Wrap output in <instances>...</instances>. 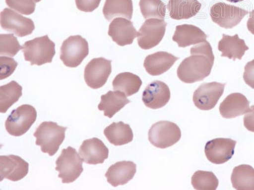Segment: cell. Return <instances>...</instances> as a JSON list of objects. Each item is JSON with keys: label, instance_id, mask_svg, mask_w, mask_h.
Returning <instances> with one entry per match:
<instances>
[{"label": "cell", "instance_id": "cell-1", "mask_svg": "<svg viewBox=\"0 0 254 190\" xmlns=\"http://www.w3.org/2000/svg\"><path fill=\"white\" fill-rule=\"evenodd\" d=\"M190 56L178 67V76L183 83L191 84L203 81L210 75L215 57L212 48L207 41L190 48Z\"/></svg>", "mask_w": 254, "mask_h": 190}, {"label": "cell", "instance_id": "cell-2", "mask_svg": "<svg viewBox=\"0 0 254 190\" xmlns=\"http://www.w3.org/2000/svg\"><path fill=\"white\" fill-rule=\"evenodd\" d=\"M66 130L67 128L54 122H44L34 133L36 145L40 146L43 153L50 156L55 155L65 139Z\"/></svg>", "mask_w": 254, "mask_h": 190}, {"label": "cell", "instance_id": "cell-3", "mask_svg": "<svg viewBox=\"0 0 254 190\" xmlns=\"http://www.w3.org/2000/svg\"><path fill=\"white\" fill-rule=\"evenodd\" d=\"M55 47L47 35L28 41L22 46L24 59L38 66L51 63L56 54Z\"/></svg>", "mask_w": 254, "mask_h": 190}, {"label": "cell", "instance_id": "cell-4", "mask_svg": "<svg viewBox=\"0 0 254 190\" xmlns=\"http://www.w3.org/2000/svg\"><path fill=\"white\" fill-rule=\"evenodd\" d=\"M56 170L63 183H73L83 173V160L75 148L68 146L63 149L56 161Z\"/></svg>", "mask_w": 254, "mask_h": 190}, {"label": "cell", "instance_id": "cell-5", "mask_svg": "<svg viewBox=\"0 0 254 190\" xmlns=\"http://www.w3.org/2000/svg\"><path fill=\"white\" fill-rule=\"evenodd\" d=\"M37 112L33 106L22 105L13 110L5 122L8 134L18 137L24 135L36 120Z\"/></svg>", "mask_w": 254, "mask_h": 190}, {"label": "cell", "instance_id": "cell-6", "mask_svg": "<svg viewBox=\"0 0 254 190\" xmlns=\"http://www.w3.org/2000/svg\"><path fill=\"white\" fill-rule=\"evenodd\" d=\"M89 53L87 41L81 36H71L64 41L61 48V60L68 67L79 66Z\"/></svg>", "mask_w": 254, "mask_h": 190}, {"label": "cell", "instance_id": "cell-7", "mask_svg": "<svg viewBox=\"0 0 254 190\" xmlns=\"http://www.w3.org/2000/svg\"><path fill=\"white\" fill-rule=\"evenodd\" d=\"M149 142L156 148L165 149L176 144L181 139V131L176 124L160 121L151 127L148 133Z\"/></svg>", "mask_w": 254, "mask_h": 190}, {"label": "cell", "instance_id": "cell-8", "mask_svg": "<svg viewBox=\"0 0 254 190\" xmlns=\"http://www.w3.org/2000/svg\"><path fill=\"white\" fill-rule=\"evenodd\" d=\"M249 12L238 6L219 2L210 8L212 21L221 28L232 29L240 23Z\"/></svg>", "mask_w": 254, "mask_h": 190}, {"label": "cell", "instance_id": "cell-9", "mask_svg": "<svg viewBox=\"0 0 254 190\" xmlns=\"http://www.w3.org/2000/svg\"><path fill=\"white\" fill-rule=\"evenodd\" d=\"M167 24L164 20L147 19L140 28L137 43L140 48L149 49L157 46L164 37Z\"/></svg>", "mask_w": 254, "mask_h": 190}, {"label": "cell", "instance_id": "cell-10", "mask_svg": "<svg viewBox=\"0 0 254 190\" xmlns=\"http://www.w3.org/2000/svg\"><path fill=\"white\" fill-rule=\"evenodd\" d=\"M112 71L111 61L104 58H95L88 63L84 72L85 83L92 89H99L107 82Z\"/></svg>", "mask_w": 254, "mask_h": 190}, {"label": "cell", "instance_id": "cell-11", "mask_svg": "<svg viewBox=\"0 0 254 190\" xmlns=\"http://www.w3.org/2000/svg\"><path fill=\"white\" fill-rule=\"evenodd\" d=\"M225 86L217 82L202 84L194 92L192 100L195 106L201 110L213 109L223 95Z\"/></svg>", "mask_w": 254, "mask_h": 190}, {"label": "cell", "instance_id": "cell-12", "mask_svg": "<svg viewBox=\"0 0 254 190\" xmlns=\"http://www.w3.org/2000/svg\"><path fill=\"white\" fill-rule=\"evenodd\" d=\"M1 26L4 30L18 37L31 35L35 28L33 20L9 8H4L1 13Z\"/></svg>", "mask_w": 254, "mask_h": 190}, {"label": "cell", "instance_id": "cell-13", "mask_svg": "<svg viewBox=\"0 0 254 190\" xmlns=\"http://www.w3.org/2000/svg\"><path fill=\"white\" fill-rule=\"evenodd\" d=\"M237 142L230 139H216L206 142V157L214 164H223L231 159L235 153Z\"/></svg>", "mask_w": 254, "mask_h": 190}, {"label": "cell", "instance_id": "cell-14", "mask_svg": "<svg viewBox=\"0 0 254 190\" xmlns=\"http://www.w3.org/2000/svg\"><path fill=\"white\" fill-rule=\"evenodd\" d=\"M29 172V164L17 155H1L0 157V181L7 179L18 182L26 177Z\"/></svg>", "mask_w": 254, "mask_h": 190}, {"label": "cell", "instance_id": "cell-15", "mask_svg": "<svg viewBox=\"0 0 254 190\" xmlns=\"http://www.w3.org/2000/svg\"><path fill=\"white\" fill-rule=\"evenodd\" d=\"M108 35L116 44L124 47L132 44L133 40L139 36V33L136 31L130 20L119 17L111 22Z\"/></svg>", "mask_w": 254, "mask_h": 190}, {"label": "cell", "instance_id": "cell-16", "mask_svg": "<svg viewBox=\"0 0 254 190\" xmlns=\"http://www.w3.org/2000/svg\"><path fill=\"white\" fill-rule=\"evenodd\" d=\"M171 99L169 87L162 81H155L149 83L142 95V101L147 107L159 109L165 107Z\"/></svg>", "mask_w": 254, "mask_h": 190}, {"label": "cell", "instance_id": "cell-17", "mask_svg": "<svg viewBox=\"0 0 254 190\" xmlns=\"http://www.w3.org/2000/svg\"><path fill=\"white\" fill-rule=\"evenodd\" d=\"M79 155L86 164L97 165L103 164L109 155V150L101 140H86L79 149Z\"/></svg>", "mask_w": 254, "mask_h": 190}, {"label": "cell", "instance_id": "cell-18", "mask_svg": "<svg viewBox=\"0 0 254 190\" xmlns=\"http://www.w3.org/2000/svg\"><path fill=\"white\" fill-rule=\"evenodd\" d=\"M249 105L250 102L245 95L239 93L231 94L220 105V114L223 118H235L248 112Z\"/></svg>", "mask_w": 254, "mask_h": 190}, {"label": "cell", "instance_id": "cell-19", "mask_svg": "<svg viewBox=\"0 0 254 190\" xmlns=\"http://www.w3.org/2000/svg\"><path fill=\"white\" fill-rule=\"evenodd\" d=\"M178 60V57L168 52L158 51L146 56L144 67L151 76H160L169 71Z\"/></svg>", "mask_w": 254, "mask_h": 190}, {"label": "cell", "instance_id": "cell-20", "mask_svg": "<svg viewBox=\"0 0 254 190\" xmlns=\"http://www.w3.org/2000/svg\"><path fill=\"white\" fill-rule=\"evenodd\" d=\"M137 166L133 162L122 161L116 163L108 169L105 174L108 182L113 187L124 185L134 177Z\"/></svg>", "mask_w": 254, "mask_h": 190}, {"label": "cell", "instance_id": "cell-21", "mask_svg": "<svg viewBox=\"0 0 254 190\" xmlns=\"http://www.w3.org/2000/svg\"><path fill=\"white\" fill-rule=\"evenodd\" d=\"M207 36L201 29L190 24L177 26L172 38V40L181 48L198 45L205 42Z\"/></svg>", "mask_w": 254, "mask_h": 190}, {"label": "cell", "instance_id": "cell-22", "mask_svg": "<svg viewBox=\"0 0 254 190\" xmlns=\"http://www.w3.org/2000/svg\"><path fill=\"white\" fill-rule=\"evenodd\" d=\"M249 49L245 41L240 39L238 35L231 36L223 34L218 44V49L222 52V57H228L233 60H242Z\"/></svg>", "mask_w": 254, "mask_h": 190}, {"label": "cell", "instance_id": "cell-23", "mask_svg": "<svg viewBox=\"0 0 254 190\" xmlns=\"http://www.w3.org/2000/svg\"><path fill=\"white\" fill-rule=\"evenodd\" d=\"M201 8L198 0H169L167 5L172 19L178 20L194 17Z\"/></svg>", "mask_w": 254, "mask_h": 190}, {"label": "cell", "instance_id": "cell-24", "mask_svg": "<svg viewBox=\"0 0 254 190\" xmlns=\"http://www.w3.org/2000/svg\"><path fill=\"white\" fill-rule=\"evenodd\" d=\"M101 103L99 104V110L103 111L104 114L109 118L122 110L125 106L130 102L123 92L110 91L101 96Z\"/></svg>", "mask_w": 254, "mask_h": 190}, {"label": "cell", "instance_id": "cell-25", "mask_svg": "<svg viewBox=\"0 0 254 190\" xmlns=\"http://www.w3.org/2000/svg\"><path fill=\"white\" fill-rule=\"evenodd\" d=\"M104 134L111 144L122 146L132 142L133 131L130 125L123 122L113 123L104 130Z\"/></svg>", "mask_w": 254, "mask_h": 190}, {"label": "cell", "instance_id": "cell-26", "mask_svg": "<svg viewBox=\"0 0 254 190\" xmlns=\"http://www.w3.org/2000/svg\"><path fill=\"white\" fill-rule=\"evenodd\" d=\"M103 14L108 21L115 17H121L131 20L133 15L131 0H106Z\"/></svg>", "mask_w": 254, "mask_h": 190}, {"label": "cell", "instance_id": "cell-27", "mask_svg": "<svg viewBox=\"0 0 254 190\" xmlns=\"http://www.w3.org/2000/svg\"><path fill=\"white\" fill-rule=\"evenodd\" d=\"M233 187L237 190H254V169L249 165L235 167L231 174Z\"/></svg>", "mask_w": 254, "mask_h": 190}, {"label": "cell", "instance_id": "cell-28", "mask_svg": "<svg viewBox=\"0 0 254 190\" xmlns=\"http://www.w3.org/2000/svg\"><path fill=\"white\" fill-rule=\"evenodd\" d=\"M142 84L139 76L131 72H123L116 76L113 87L116 91L123 92L127 96H130L139 91Z\"/></svg>", "mask_w": 254, "mask_h": 190}, {"label": "cell", "instance_id": "cell-29", "mask_svg": "<svg viewBox=\"0 0 254 190\" xmlns=\"http://www.w3.org/2000/svg\"><path fill=\"white\" fill-rule=\"evenodd\" d=\"M22 95V88L14 81L0 87V112L3 114L19 100Z\"/></svg>", "mask_w": 254, "mask_h": 190}, {"label": "cell", "instance_id": "cell-30", "mask_svg": "<svg viewBox=\"0 0 254 190\" xmlns=\"http://www.w3.org/2000/svg\"><path fill=\"white\" fill-rule=\"evenodd\" d=\"M140 12L145 19H164L166 6L162 0H140Z\"/></svg>", "mask_w": 254, "mask_h": 190}, {"label": "cell", "instance_id": "cell-31", "mask_svg": "<svg viewBox=\"0 0 254 190\" xmlns=\"http://www.w3.org/2000/svg\"><path fill=\"white\" fill-rule=\"evenodd\" d=\"M219 183L218 179L212 172L198 171L191 178V184L194 190H215Z\"/></svg>", "mask_w": 254, "mask_h": 190}, {"label": "cell", "instance_id": "cell-32", "mask_svg": "<svg viewBox=\"0 0 254 190\" xmlns=\"http://www.w3.org/2000/svg\"><path fill=\"white\" fill-rule=\"evenodd\" d=\"M22 49L17 38L13 35H0V55L13 57Z\"/></svg>", "mask_w": 254, "mask_h": 190}, {"label": "cell", "instance_id": "cell-33", "mask_svg": "<svg viewBox=\"0 0 254 190\" xmlns=\"http://www.w3.org/2000/svg\"><path fill=\"white\" fill-rule=\"evenodd\" d=\"M10 8L23 15H31L35 12L36 4L34 0H5Z\"/></svg>", "mask_w": 254, "mask_h": 190}, {"label": "cell", "instance_id": "cell-34", "mask_svg": "<svg viewBox=\"0 0 254 190\" xmlns=\"http://www.w3.org/2000/svg\"><path fill=\"white\" fill-rule=\"evenodd\" d=\"M0 64H1L0 79L3 80L12 75L17 67L18 63L12 58L1 56H0Z\"/></svg>", "mask_w": 254, "mask_h": 190}, {"label": "cell", "instance_id": "cell-35", "mask_svg": "<svg viewBox=\"0 0 254 190\" xmlns=\"http://www.w3.org/2000/svg\"><path fill=\"white\" fill-rule=\"evenodd\" d=\"M101 0H75L78 10L85 12H92L99 7Z\"/></svg>", "mask_w": 254, "mask_h": 190}, {"label": "cell", "instance_id": "cell-36", "mask_svg": "<svg viewBox=\"0 0 254 190\" xmlns=\"http://www.w3.org/2000/svg\"><path fill=\"white\" fill-rule=\"evenodd\" d=\"M244 79L247 85L254 89V59L245 66Z\"/></svg>", "mask_w": 254, "mask_h": 190}, {"label": "cell", "instance_id": "cell-37", "mask_svg": "<svg viewBox=\"0 0 254 190\" xmlns=\"http://www.w3.org/2000/svg\"><path fill=\"white\" fill-rule=\"evenodd\" d=\"M244 124L247 130L254 133V105L245 115Z\"/></svg>", "mask_w": 254, "mask_h": 190}, {"label": "cell", "instance_id": "cell-38", "mask_svg": "<svg viewBox=\"0 0 254 190\" xmlns=\"http://www.w3.org/2000/svg\"><path fill=\"white\" fill-rule=\"evenodd\" d=\"M247 26L248 30L250 31L251 33L253 34V35H254V10L250 12V15H249V18L248 21H247Z\"/></svg>", "mask_w": 254, "mask_h": 190}, {"label": "cell", "instance_id": "cell-39", "mask_svg": "<svg viewBox=\"0 0 254 190\" xmlns=\"http://www.w3.org/2000/svg\"><path fill=\"white\" fill-rule=\"evenodd\" d=\"M227 1L231 2V3H238V2L244 1V0H227Z\"/></svg>", "mask_w": 254, "mask_h": 190}, {"label": "cell", "instance_id": "cell-40", "mask_svg": "<svg viewBox=\"0 0 254 190\" xmlns=\"http://www.w3.org/2000/svg\"><path fill=\"white\" fill-rule=\"evenodd\" d=\"M34 1H35V3H38V2L42 1V0H34Z\"/></svg>", "mask_w": 254, "mask_h": 190}]
</instances>
